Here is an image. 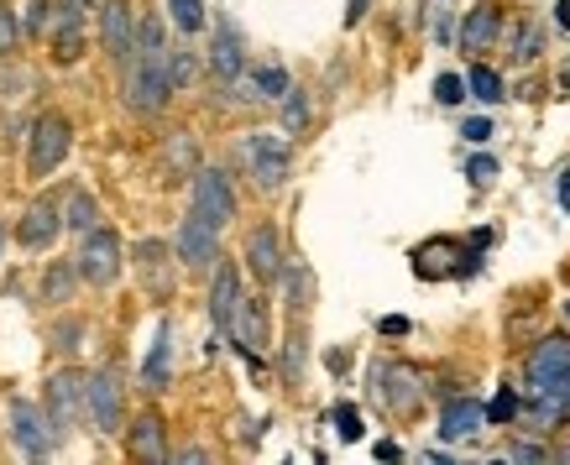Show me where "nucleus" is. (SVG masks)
I'll use <instances>...</instances> for the list:
<instances>
[{"label":"nucleus","mask_w":570,"mask_h":465,"mask_svg":"<svg viewBox=\"0 0 570 465\" xmlns=\"http://www.w3.org/2000/svg\"><path fill=\"white\" fill-rule=\"evenodd\" d=\"M68 220L58 215V204L53 199H37L27 215H21V225H16V236H21V246H32V251H48L53 241H58V230H63Z\"/></svg>","instance_id":"9"},{"label":"nucleus","mask_w":570,"mask_h":465,"mask_svg":"<svg viewBox=\"0 0 570 465\" xmlns=\"http://www.w3.org/2000/svg\"><path fill=\"white\" fill-rule=\"evenodd\" d=\"M168 351H173V345H168V330H163V335H157V345H152V356H147V382L152 387L168 382Z\"/></svg>","instance_id":"24"},{"label":"nucleus","mask_w":570,"mask_h":465,"mask_svg":"<svg viewBox=\"0 0 570 465\" xmlns=\"http://www.w3.org/2000/svg\"><path fill=\"white\" fill-rule=\"evenodd\" d=\"M63 157H68V121L63 115H37L32 121V147H27L32 178H48Z\"/></svg>","instance_id":"3"},{"label":"nucleus","mask_w":570,"mask_h":465,"mask_svg":"<svg viewBox=\"0 0 570 465\" xmlns=\"http://www.w3.org/2000/svg\"><path fill=\"white\" fill-rule=\"evenodd\" d=\"M84 392H89V413H95V424L105 434H116L121 429V382L110 377V371H100V377L84 382Z\"/></svg>","instance_id":"12"},{"label":"nucleus","mask_w":570,"mask_h":465,"mask_svg":"<svg viewBox=\"0 0 570 465\" xmlns=\"http://www.w3.org/2000/svg\"><path fill=\"white\" fill-rule=\"evenodd\" d=\"M497 27H503V6H476V11L466 16V27H461V48H466V53H487L492 37H497Z\"/></svg>","instance_id":"16"},{"label":"nucleus","mask_w":570,"mask_h":465,"mask_svg":"<svg viewBox=\"0 0 570 465\" xmlns=\"http://www.w3.org/2000/svg\"><path fill=\"white\" fill-rule=\"evenodd\" d=\"M466 173H471L476 183H487V178L497 173V162H492V157H471V168H466Z\"/></svg>","instance_id":"34"},{"label":"nucleus","mask_w":570,"mask_h":465,"mask_svg":"<svg viewBox=\"0 0 570 465\" xmlns=\"http://www.w3.org/2000/svg\"><path fill=\"white\" fill-rule=\"evenodd\" d=\"M58 418L53 413H42V408H32V403H11V434H16V445H21V455H32V460H42L53 450V429Z\"/></svg>","instance_id":"7"},{"label":"nucleus","mask_w":570,"mask_h":465,"mask_svg":"<svg viewBox=\"0 0 570 465\" xmlns=\"http://www.w3.org/2000/svg\"><path fill=\"white\" fill-rule=\"evenodd\" d=\"M136 11H131V0H105V11H100V42H105V53L126 63L136 53Z\"/></svg>","instance_id":"5"},{"label":"nucleus","mask_w":570,"mask_h":465,"mask_svg":"<svg viewBox=\"0 0 570 465\" xmlns=\"http://www.w3.org/2000/svg\"><path fill=\"white\" fill-rule=\"evenodd\" d=\"M58 58H63V63L79 58V32H58Z\"/></svg>","instance_id":"33"},{"label":"nucleus","mask_w":570,"mask_h":465,"mask_svg":"<svg viewBox=\"0 0 570 465\" xmlns=\"http://www.w3.org/2000/svg\"><path fill=\"white\" fill-rule=\"evenodd\" d=\"M79 408H89L84 382H79V377H68V371H63V377H53V382H48V413L58 418V424H74Z\"/></svg>","instance_id":"14"},{"label":"nucleus","mask_w":570,"mask_h":465,"mask_svg":"<svg viewBox=\"0 0 570 465\" xmlns=\"http://www.w3.org/2000/svg\"><path fill=\"white\" fill-rule=\"evenodd\" d=\"M16 48V16H11V6L0 0V58H6Z\"/></svg>","instance_id":"30"},{"label":"nucleus","mask_w":570,"mask_h":465,"mask_svg":"<svg viewBox=\"0 0 570 465\" xmlns=\"http://www.w3.org/2000/svg\"><path fill=\"white\" fill-rule=\"evenodd\" d=\"M168 79H173V89L189 84V79H194V58H189V53H168Z\"/></svg>","instance_id":"29"},{"label":"nucleus","mask_w":570,"mask_h":465,"mask_svg":"<svg viewBox=\"0 0 570 465\" xmlns=\"http://www.w3.org/2000/svg\"><path fill=\"white\" fill-rule=\"evenodd\" d=\"M367 6H372V0H351V6H346V27H356V21L367 16Z\"/></svg>","instance_id":"35"},{"label":"nucleus","mask_w":570,"mask_h":465,"mask_svg":"<svg viewBox=\"0 0 570 465\" xmlns=\"http://www.w3.org/2000/svg\"><path fill=\"white\" fill-rule=\"evenodd\" d=\"M246 267H252L262 283H278L283 277V251H278V230L272 225H257L252 236H246Z\"/></svg>","instance_id":"11"},{"label":"nucleus","mask_w":570,"mask_h":465,"mask_svg":"<svg viewBox=\"0 0 570 465\" xmlns=\"http://www.w3.org/2000/svg\"><path fill=\"white\" fill-rule=\"evenodd\" d=\"M131 455H142V460H168V445H163V418H157V413L136 418V429H131Z\"/></svg>","instance_id":"18"},{"label":"nucleus","mask_w":570,"mask_h":465,"mask_svg":"<svg viewBox=\"0 0 570 465\" xmlns=\"http://www.w3.org/2000/svg\"><path fill=\"white\" fill-rule=\"evenodd\" d=\"M252 89H257V100H288V74H283V68H257V74H252Z\"/></svg>","instance_id":"21"},{"label":"nucleus","mask_w":570,"mask_h":465,"mask_svg":"<svg viewBox=\"0 0 570 465\" xmlns=\"http://www.w3.org/2000/svg\"><path fill=\"white\" fill-rule=\"evenodd\" d=\"M466 84H471V95H476V100H487V105L508 100V95H503V79H497V74H492L487 63H476L471 74H466Z\"/></svg>","instance_id":"20"},{"label":"nucleus","mask_w":570,"mask_h":465,"mask_svg":"<svg viewBox=\"0 0 570 465\" xmlns=\"http://www.w3.org/2000/svg\"><path fill=\"white\" fill-rule=\"evenodd\" d=\"M210 68L231 84V79H241V68H246V53H241V37H236V27H225L220 21V37H215V53H210Z\"/></svg>","instance_id":"17"},{"label":"nucleus","mask_w":570,"mask_h":465,"mask_svg":"<svg viewBox=\"0 0 570 465\" xmlns=\"http://www.w3.org/2000/svg\"><path fill=\"white\" fill-rule=\"evenodd\" d=\"M335 434L346 439V445H351V439H361V434H367V429H361V413L340 403V408H335Z\"/></svg>","instance_id":"27"},{"label":"nucleus","mask_w":570,"mask_h":465,"mask_svg":"<svg viewBox=\"0 0 570 465\" xmlns=\"http://www.w3.org/2000/svg\"><path fill=\"white\" fill-rule=\"evenodd\" d=\"M518 413V398H513V392L503 387V392H497V398H492V408H487V418H492V424H508V418Z\"/></svg>","instance_id":"28"},{"label":"nucleus","mask_w":570,"mask_h":465,"mask_svg":"<svg viewBox=\"0 0 570 465\" xmlns=\"http://www.w3.org/2000/svg\"><path fill=\"white\" fill-rule=\"evenodd\" d=\"M241 345H246V356H252V345H262L267 340V319H262V309L257 304H241Z\"/></svg>","instance_id":"22"},{"label":"nucleus","mask_w":570,"mask_h":465,"mask_svg":"<svg viewBox=\"0 0 570 465\" xmlns=\"http://www.w3.org/2000/svg\"><path fill=\"white\" fill-rule=\"evenodd\" d=\"M555 377H570V340H565V335L534 345V356H529V382H534V387L555 382Z\"/></svg>","instance_id":"13"},{"label":"nucleus","mask_w":570,"mask_h":465,"mask_svg":"<svg viewBox=\"0 0 570 465\" xmlns=\"http://www.w3.org/2000/svg\"><path fill=\"white\" fill-rule=\"evenodd\" d=\"M482 424H487V408L471 403V398H450L445 413H440V434L445 439H471Z\"/></svg>","instance_id":"15"},{"label":"nucleus","mask_w":570,"mask_h":465,"mask_svg":"<svg viewBox=\"0 0 570 465\" xmlns=\"http://www.w3.org/2000/svg\"><path fill=\"white\" fill-rule=\"evenodd\" d=\"M283 121H288L293 131H299V126L309 121V105H304V95H299V89H288V110H283Z\"/></svg>","instance_id":"31"},{"label":"nucleus","mask_w":570,"mask_h":465,"mask_svg":"<svg viewBox=\"0 0 570 465\" xmlns=\"http://www.w3.org/2000/svg\"><path fill=\"white\" fill-rule=\"evenodd\" d=\"M246 162H252V178L262 189H283L288 168H293V152L283 136H246Z\"/></svg>","instance_id":"4"},{"label":"nucleus","mask_w":570,"mask_h":465,"mask_svg":"<svg viewBox=\"0 0 570 465\" xmlns=\"http://www.w3.org/2000/svg\"><path fill=\"white\" fill-rule=\"evenodd\" d=\"M555 16H560V27H570V0H560V6H555Z\"/></svg>","instance_id":"37"},{"label":"nucleus","mask_w":570,"mask_h":465,"mask_svg":"<svg viewBox=\"0 0 570 465\" xmlns=\"http://www.w3.org/2000/svg\"><path fill=\"white\" fill-rule=\"evenodd\" d=\"M461 136H466V142H476V147H482L487 136H492V121H482V115H476V121H466V131H461Z\"/></svg>","instance_id":"32"},{"label":"nucleus","mask_w":570,"mask_h":465,"mask_svg":"<svg viewBox=\"0 0 570 465\" xmlns=\"http://www.w3.org/2000/svg\"><path fill=\"white\" fill-rule=\"evenodd\" d=\"M560 204H565V209H570V173H565V178H560Z\"/></svg>","instance_id":"38"},{"label":"nucleus","mask_w":570,"mask_h":465,"mask_svg":"<svg viewBox=\"0 0 570 465\" xmlns=\"http://www.w3.org/2000/svg\"><path fill=\"white\" fill-rule=\"evenodd\" d=\"M466 89H471L466 79H455V74H440V79H435V100H440V105H461V100H466Z\"/></svg>","instance_id":"26"},{"label":"nucleus","mask_w":570,"mask_h":465,"mask_svg":"<svg viewBox=\"0 0 570 465\" xmlns=\"http://www.w3.org/2000/svg\"><path fill=\"white\" fill-rule=\"evenodd\" d=\"M377 377L387 382V387H377L387 408H398V413H403V408H414V403H419V392H414V377H408V371H377Z\"/></svg>","instance_id":"19"},{"label":"nucleus","mask_w":570,"mask_h":465,"mask_svg":"<svg viewBox=\"0 0 570 465\" xmlns=\"http://www.w3.org/2000/svg\"><path fill=\"white\" fill-rule=\"evenodd\" d=\"M95 220H100L95 199H89V194H74V204H68V225H74V230H95Z\"/></svg>","instance_id":"25"},{"label":"nucleus","mask_w":570,"mask_h":465,"mask_svg":"<svg viewBox=\"0 0 570 465\" xmlns=\"http://www.w3.org/2000/svg\"><path fill=\"white\" fill-rule=\"evenodd\" d=\"M178 257H184L189 267H199V272L215 267V262H220V225H210V220L194 209V215L178 225Z\"/></svg>","instance_id":"6"},{"label":"nucleus","mask_w":570,"mask_h":465,"mask_svg":"<svg viewBox=\"0 0 570 465\" xmlns=\"http://www.w3.org/2000/svg\"><path fill=\"white\" fill-rule=\"evenodd\" d=\"M236 314H241V277H236V267H231V262H225V267H215L210 319H215V330H236Z\"/></svg>","instance_id":"10"},{"label":"nucleus","mask_w":570,"mask_h":465,"mask_svg":"<svg viewBox=\"0 0 570 465\" xmlns=\"http://www.w3.org/2000/svg\"><path fill=\"white\" fill-rule=\"evenodd\" d=\"M513 460H544V450H534V445H518V450H513Z\"/></svg>","instance_id":"36"},{"label":"nucleus","mask_w":570,"mask_h":465,"mask_svg":"<svg viewBox=\"0 0 570 465\" xmlns=\"http://www.w3.org/2000/svg\"><path fill=\"white\" fill-rule=\"evenodd\" d=\"M194 209H199L210 225H231V220H236V194H231V183H225L220 168H204V173L194 178Z\"/></svg>","instance_id":"8"},{"label":"nucleus","mask_w":570,"mask_h":465,"mask_svg":"<svg viewBox=\"0 0 570 465\" xmlns=\"http://www.w3.org/2000/svg\"><path fill=\"white\" fill-rule=\"evenodd\" d=\"M74 272L84 277V283H95V288H105V283H116L121 277V241L110 236V230H84V246H79V257H74Z\"/></svg>","instance_id":"2"},{"label":"nucleus","mask_w":570,"mask_h":465,"mask_svg":"<svg viewBox=\"0 0 570 465\" xmlns=\"http://www.w3.org/2000/svg\"><path fill=\"white\" fill-rule=\"evenodd\" d=\"M0 246H6V225H0Z\"/></svg>","instance_id":"39"},{"label":"nucleus","mask_w":570,"mask_h":465,"mask_svg":"<svg viewBox=\"0 0 570 465\" xmlns=\"http://www.w3.org/2000/svg\"><path fill=\"white\" fill-rule=\"evenodd\" d=\"M173 95V79H168V48L152 53V48H136L131 53V74H126V105L142 110V115H157Z\"/></svg>","instance_id":"1"},{"label":"nucleus","mask_w":570,"mask_h":465,"mask_svg":"<svg viewBox=\"0 0 570 465\" xmlns=\"http://www.w3.org/2000/svg\"><path fill=\"white\" fill-rule=\"evenodd\" d=\"M168 16L178 32H199L204 27V0H168Z\"/></svg>","instance_id":"23"}]
</instances>
